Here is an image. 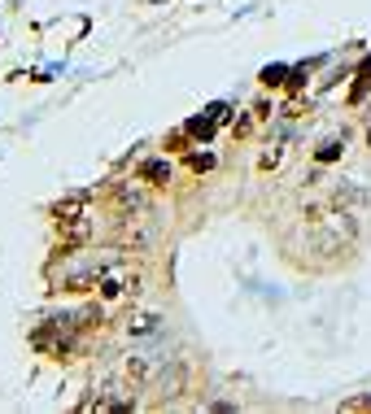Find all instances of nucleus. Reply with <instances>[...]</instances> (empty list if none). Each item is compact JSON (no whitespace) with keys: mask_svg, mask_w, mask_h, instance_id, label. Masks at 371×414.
<instances>
[{"mask_svg":"<svg viewBox=\"0 0 371 414\" xmlns=\"http://www.w3.org/2000/svg\"><path fill=\"white\" fill-rule=\"evenodd\" d=\"M140 179H144V184H166V179H171V161H162V157L144 161L140 166Z\"/></svg>","mask_w":371,"mask_h":414,"instance_id":"obj_3","label":"nucleus"},{"mask_svg":"<svg viewBox=\"0 0 371 414\" xmlns=\"http://www.w3.org/2000/svg\"><path fill=\"white\" fill-rule=\"evenodd\" d=\"M341 153H345V140H328L324 148H319V161H336Z\"/></svg>","mask_w":371,"mask_h":414,"instance_id":"obj_7","label":"nucleus"},{"mask_svg":"<svg viewBox=\"0 0 371 414\" xmlns=\"http://www.w3.org/2000/svg\"><path fill=\"white\" fill-rule=\"evenodd\" d=\"M166 144H171V148H184V144H188V127H184V131H171Z\"/></svg>","mask_w":371,"mask_h":414,"instance_id":"obj_10","label":"nucleus"},{"mask_svg":"<svg viewBox=\"0 0 371 414\" xmlns=\"http://www.w3.org/2000/svg\"><path fill=\"white\" fill-rule=\"evenodd\" d=\"M188 166H192V170H210V166H214V157H210V153H192Z\"/></svg>","mask_w":371,"mask_h":414,"instance_id":"obj_8","label":"nucleus"},{"mask_svg":"<svg viewBox=\"0 0 371 414\" xmlns=\"http://www.w3.org/2000/svg\"><path fill=\"white\" fill-rule=\"evenodd\" d=\"M284 79H288V65H267V70H262V83H267V88H280Z\"/></svg>","mask_w":371,"mask_h":414,"instance_id":"obj_6","label":"nucleus"},{"mask_svg":"<svg viewBox=\"0 0 371 414\" xmlns=\"http://www.w3.org/2000/svg\"><path fill=\"white\" fill-rule=\"evenodd\" d=\"M84 209H88V196L74 192V196H66V201L53 205V218H57V223H70V218H84Z\"/></svg>","mask_w":371,"mask_h":414,"instance_id":"obj_1","label":"nucleus"},{"mask_svg":"<svg viewBox=\"0 0 371 414\" xmlns=\"http://www.w3.org/2000/svg\"><path fill=\"white\" fill-rule=\"evenodd\" d=\"M205 113H210V118H214V122H228V118H232V109H228V105H210Z\"/></svg>","mask_w":371,"mask_h":414,"instance_id":"obj_9","label":"nucleus"},{"mask_svg":"<svg viewBox=\"0 0 371 414\" xmlns=\"http://www.w3.org/2000/svg\"><path fill=\"white\" fill-rule=\"evenodd\" d=\"M341 410H371V397H354V401H345Z\"/></svg>","mask_w":371,"mask_h":414,"instance_id":"obj_11","label":"nucleus"},{"mask_svg":"<svg viewBox=\"0 0 371 414\" xmlns=\"http://www.w3.org/2000/svg\"><path fill=\"white\" fill-rule=\"evenodd\" d=\"M127 331H132V336H149V331H157V314H136V319L127 323Z\"/></svg>","mask_w":371,"mask_h":414,"instance_id":"obj_5","label":"nucleus"},{"mask_svg":"<svg viewBox=\"0 0 371 414\" xmlns=\"http://www.w3.org/2000/svg\"><path fill=\"white\" fill-rule=\"evenodd\" d=\"M153 362L149 358H127V384H149V379H153Z\"/></svg>","mask_w":371,"mask_h":414,"instance_id":"obj_2","label":"nucleus"},{"mask_svg":"<svg viewBox=\"0 0 371 414\" xmlns=\"http://www.w3.org/2000/svg\"><path fill=\"white\" fill-rule=\"evenodd\" d=\"M214 118H210V113H201V118H188V136L192 140H210V136H214Z\"/></svg>","mask_w":371,"mask_h":414,"instance_id":"obj_4","label":"nucleus"}]
</instances>
